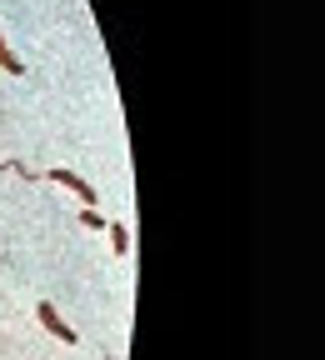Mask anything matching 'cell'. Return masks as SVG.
Segmentation results:
<instances>
[{
	"instance_id": "3",
	"label": "cell",
	"mask_w": 325,
	"mask_h": 360,
	"mask_svg": "<svg viewBox=\"0 0 325 360\" xmlns=\"http://www.w3.org/2000/svg\"><path fill=\"white\" fill-rule=\"evenodd\" d=\"M0 70H6V75H20V70H25V65L15 60V51L6 45V35H0Z\"/></svg>"
},
{
	"instance_id": "2",
	"label": "cell",
	"mask_w": 325,
	"mask_h": 360,
	"mask_svg": "<svg viewBox=\"0 0 325 360\" xmlns=\"http://www.w3.org/2000/svg\"><path fill=\"white\" fill-rule=\"evenodd\" d=\"M51 180H56V186H65V191H75V200L90 210V205H96V186H90V180H80L75 170H51Z\"/></svg>"
},
{
	"instance_id": "4",
	"label": "cell",
	"mask_w": 325,
	"mask_h": 360,
	"mask_svg": "<svg viewBox=\"0 0 325 360\" xmlns=\"http://www.w3.org/2000/svg\"><path fill=\"white\" fill-rule=\"evenodd\" d=\"M110 245H115V255H125V250H130V236H125V225H110Z\"/></svg>"
},
{
	"instance_id": "1",
	"label": "cell",
	"mask_w": 325,
	"mask_h": 360,
	"mask_svg": "<svg viewBox=\"0 0 325 360\" xmlns=\"http://www.w3.org/2000/svg\"><path fill=\"white\" fill-rule=\"evenodd\" d=\"M35 321H40L45 330H51L56 340H65V345H75V326H70V321H60V310H56L51 300H40V305H35Z\"/></svg>"
}]
</instances>
